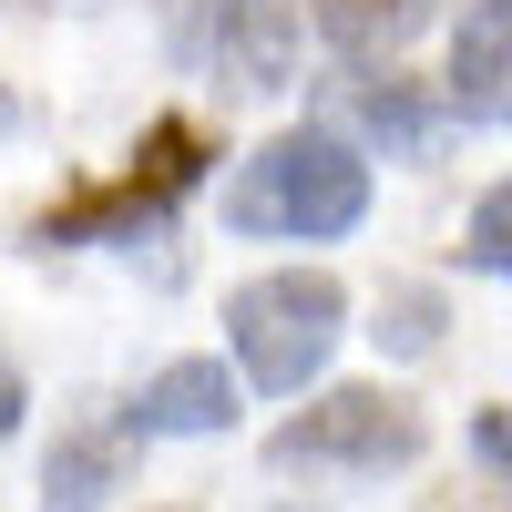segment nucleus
<instances>
[{"label": "nucleus", "mask_w": 512, "mask_h": 512, "mask_svg": "<svg viewBox=\"0 0 512 512\" xmlns=\"http://www.w3.org/2000/svg\"><path fill=\"white\" fill-rule=\"evenodd\" d=\"M420 21V0H318V31L338 52H379V41H400Z\"/></svg>", "instance_id": "nucleus-10"}, {"label": "nucleus", "mask_w": 512, "mask_h": 512, "mask_svg": "<svg viewBox=\"0 0 512 512\" xmlns=\"http://www.w3.org/2000/svg\"><path fill=\"white\" fill-rule=\"evenodd\" d=\"M338 328H349V287L318 277V267H287V277H246L226 297V338H236V369L256 379V390H308V379L328 369Z\"/></svg>", "instance_id": "nucleus-2"}, {"label": "nucleus", "mask_w": 512, "mask_h": 512, "mask_svg": "<svg viewBox=\"0 0 512 512\" xmlns=\"http://www.w3.org/2000/svg\"><path fill=\"white\" fill-rule=\"evenodd\" d=\"M21 420V379H11V359H0V431Z\"/></svg>", "instance_id": "nucleus-14"}, {"label": "nucleus", "mask_w": 512, "mask_h": 512, "mask_svg": "<svg viewBox=\"0 0 512 512\" xmlns=\"http://www.w3.org/2000/svg\"><path fill=\"white\" fill-rule=\"evenodd\" d=\"M379 349H400V359H420V349H431V338H441V308H431V297H379Z\"/></svg>", "instance_id": "nucleus-11"}, {"label": "nucleus", "mask_w": 512, "mask_h": 512, "mask_svg": "<svg viewBox=\"0 0 512 512\" xmlns=\"http://www.w3.org/2000/svg\"><path fill=\"white\" fill-rule=\"evenodd\" d=\"M502 236H512V195L492 185V195L472 205V246H461V256H472L482 277H502V267H512V246H502Z\"/></svg>", "instance_id": "nucleus-12"}, {"label": "nucleus", "mask_w": 512, "mask_h": 512, "mask_svg": "<svg viewBox=\"0 0 512 512\" xmlns=\"http://www.w3.org/2000/svg\"><path fill=\"white\" fill-rule=\"evenodd\" d=\"M369 216V164L338 144V134H277L236 164L226 185V226L236 236H349Z\"/></svg>", "instance_id": "nucleus-1"}, {"label": "nucleus", "mask_w": 512, "mask_h": 512, "mask_svg": "<svg viewBox=\"0 0 512 512\" xmlns=\"http://www.w3.org/2000/svg\"><path fill=\"white\" fill-rule=\"evenodd\" d=\"M205 154H216V144H205L185 113H164L154 134H144V154H134V175H123V185H93V195H72V205H52V216H41L31 236H41V246H82V236H134V226H154L164 205H175V195H185V185L205 175Z\"/></svg>", "instance_id": "nucleus-4"}, {"label": "nucleus", "mask_w": 512, "mask_h": 512, "mask_svg": "<svg viewBox=\"0 0 512 512\" xmlns=\"http://www.w3.org/2000/svg\"><path fill=\"white\" fill-rule=\"evenodd\" d=\"M267 451H277V472H400V461H420V410L390 390H328Z\"/></svg>", "instance_id": "nucleus-3"}, {"label": "nucleus", "mask_w": 512, "mask_h": 512, "mask_svg": "<svg viewBox=\"0 0 512 512\" xmlns=\"http://www.w3.org/2000/svg\"><path fill=\"white\" fill-rule=\"evenodd\" d=\"M297 41H308L297 0H216L205 11V62H216L226 93H277L297 72Z\"/></svg>", "instance_id": "nucleus-5"}, {"label": "nucleus", "mask_w": 512, "mask_h": 512, "mask_svg": "<svg viewBox=\"0 0 512 512\" xmlns=\"http://www.w3.org/2000/svg\"><path fill=\"white\" fill-rule=\"evenodd\" d=\"M338 113H359L369 134L400 144V154H431V113L410 103V82H369V72H359V82H338Z\"/></svg>", "instance_id": "nucleus-9"}, {"label": "nucleus", "mask_w": 512, "mask_h": 512, "mask_svg": "<svg viewBox=\"0 0 512 512\" xmlns=\"http://www.w3.org/2000/svg\"><path fill=\"white\" fill-rule=\"evenodd\" d=\"M472 451H482V472H502V461H512V431H502V410H482V420H472Z\"/></svg>", "instance_id": "nucleus-13"}, {"label": "nucleus", "mask_w": 512, "mask_h": 512, "mask_svg": "<svg viewBox=\"0 0 512 512\" xmlns=\"http://www.w3.org/2000/svg\"><path fill=\"white\" fill-rule=\"evenodd\" d=\"M134 420H144V431H226V420H236L226 359H175V369H154L144 400H134Z\"/></svg>", "instance_id": "nucleus-8"}, {"label": "nucleus", "mask_w": 512, "mask_h": 512, "mask_svg": "<svg viewBox=\"0 0 512 512\" xmlns=\"http://www.w3.org/2000/svg\"><path fill=\"white\" fill-rule=\"evenodd\" d=\"M123 461H134V431H123V420L62 431V451L41 461V512H93L103 492H123Z\"/></svg>", "instance_id": "nucleus-6"}, {"label": "nucleus", "mask_w": 512, "mask_h": 512, "mask_svg": "<svg viewBox=\"0 0 512 512\" xmlns=\"http://www.w3.org/2000/svg\"><path fill=\"white\" fill-rule=\"evenodd\" d=\"M451 103L472 123H502V103H512V0H472V21L451 41Z\"/></svg>", "instance_id": "nucleus-7"}]
</instances>
